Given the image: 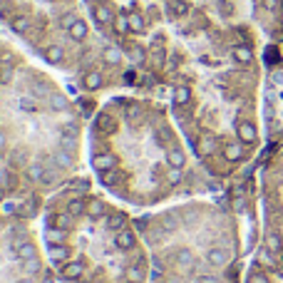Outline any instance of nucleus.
<instances>
[{
    "label": "nucleus",
    "instance_id": "4",
    "mask_svg": "<svg viewBox=\"0 0 283 283\" xmlns=\"http://www.w3.org/2000/svg\"><path fill=\"white\" fill-rule=\"evenodd\" d=\"M147 244L154 273L171 276H231L241 254L258 244V233H241L256 219L241 216L228 194L224 199H181L171 206L134 216Z\"/></svg>",
    "mask_w": 283,
    "mask_h": 283
},
{
    "label": "nucleus",
    "instance_id": "5",
    "mask_svg": "<svg viewBox=\"0 0 283 283\" xmlns=\"http://www.w3.org/2000/svg\"><path fill=\"white\" fill-rule=\"evenodd\" d=\"M57 278L35 219L0 206V283H50Z\"/></svg>",
    "mask_w": 283,
    "mask_h": 283
},
{
    "label": "nucleus",
    "instance_id": "1",
    "mask_svg": "<svg viewBox=\"0 0 283 283\" xmlns=\"http://www.w3.org/2000/svg\"><path fill=\"white\" fill-rule=\"evenodd\" d=\"M87 164L102 192L132 209L226 189L197 162L169 105L139 92L97 105L87 122Z\"/></svg>",
    "mask_w": 283,
    "mask_h": 283
},
{
    "label": "nucleus",
    "instance_id": "7",
    "mask_svg": "<svg viewBox=\"0 0 283 283\" xmlns=\"http://www.w3.org/2000/svg\"><path fill=\"white\" fill-rule=\"evenodd\" d=\"M0 206H13V209L23 211L20 199H18V192H15L13 181L8 179V174L3 171V167H0ZM23 214H25V211H23Z\"/></svg>",
    "mask_w": 283,
    "mask_h": 283
},
{
    "label": "nucleus",
    "instance_id": "3",
    "mask_svg": "<svg viewBox=\"0 0 283 283\" xmlns=\"http://www.w3.org/2000/svg\"><path fill=\"white\" fill-rule=\"evenodd\" d=\"M42 244L62 283H149L152 258L134 216L92 174L45 199Z\"/></svg>",
    "mask_w": 283,
    "mask_h": 283
},
{
    "label": "nucleus",
    "instance_id": "2",
    "mask_svg": "<svg viewBox=\"0 0 283 283\" xmlns=\"http://www.w3.org/2000/svg\"><path fill=\"white\" fill-rule=\"evenodd\" d=\"M92 97L77 100L0 42V167L23 211L40 219L45 199L82 174Z\"/></svg>",
    "mask_w": 283,
    "mask_h": 283
},
{
    "label": "nucleus",
    "instance_id": "6",
    "mask_svg": "<svg viewBox=\"0 0 283 283\" xmlns=\"http://www.w3.org/2000/svg\"><path fill=\"white\" fill-rule=\"evenodd\" d=\"M149 283H236L231 276H171V273H154Z\"/></svg>",
    "mask_w": 283,
    "mask_h": 283
}]
</instances>
